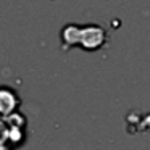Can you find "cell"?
I'll list each match as a JSON object with an SVG mask.
<instances>
[{"mask_svg": "<svg viewBox=\"0 0 150 150\" xmlns=\"http://www.w3.org/2000/svg\"><path fill=\"white\" fill-rule=\"evenodd\" d=\"M63 47L69 49L74 44H81L86 50H95L103 44V31L98 26H84L79 28L74 24H69L62 33Z\"/></svg>", "mask_w": 150, "mask_h": 150, "instance_id": "6da1fadb", "label": "cell"}, {"mask_svg": "<svg viewBox=\"0 0 150 150\" xmlns=\"http://www.w3.org/2000/svg\"><path fill=\"white\" fill-rule=\"evenodd\" d=\"M5 121L8 126V145L16 150L26 142V118L16 111L5 118Z\"/></svg>", "mask_w": 150, "mask_h": 150, "instance_id": "7a4b0ae2", "label": "cell"}, {"mask_svg": "<svg viewBox=\"0 0 150 150\" xmlns=\"http://www.w3.org/2000/svg\"><path fill=\"white\" fill-rule=\"evenodd\" d=\"M21 105V98L13 87L0 84V118H7L16 113Z\"/></svg>", "mask_w": 150, "mask_h": 150, "instance_id": "3957f363", "label": "cell"}, {"mask_svg": "<svg viewBox=\"0 0 150 150\" xmlns=\"http://www.w3.org/2000/svg\"><path fill=\"white\" fill-rule=\"evenodd\" d=\"M0 150H13L8 145V126L5 118H0Z\"/></svg>", "mask_w": 150, "mask_h": 150, "instance_id": "277c9868", "label": "cell"}]
</instances>
